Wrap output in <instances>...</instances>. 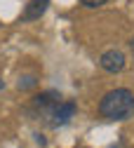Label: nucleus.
Here are the masks:
<instances>
[{
  "label": "nucleus",
  "instance_id": "nucleus-1",
  "mask_svg": "<svg viewBox=\"0 0 134 148\" xmlns=\"http://www.w3.org/2000/svg\"><path fill=\"white\" fill-rule=\"evenodd\" d=\"M99 115L106 120H113V122L134 118V94L125 87L111 89L99 101Z\"/></svg>",
  "mask_w": 134,
  "mask_h": 148
},
{
  "label": "nucleus",
  "instance_id": "nucleus-2",
  "mask_svg": "<svg viewBox=\"0 0 134 148\" xmlns=\"http://www.w3.org/2000/svg\"><path fill=\"white\" fill-rule=\"evenodd\" d=\"M61 103V97L56 94V92H43V94H35L33 101H31V113L38 118V120H45L49 125L52 115H54V110L56 106Z\"/></svg>",
  "mask_w": 134,
  "mask_h": 148
},
{
  "label": "nucleus",
  "instance_id": "nucleus-3",
  "mask_svg": "<svg viewBox=\"0 0 134 148\" xmlns=\"http://www.w3.org/2000/svg\"><path fill=\"white\" fill-rule=\"evenodd\" d=\"M125 54L120 49H108L101 54V59H99V66L106 71V73H120L125 68Z\"/></svg>",
  "mask_w": 134,
  "mask_h": 148
},
{
  "label": "nucleus",
  "instance_id": "nucleus-4",
  "mask_svg": "<svg viewBox=\"0 0 134 148\" xmlns=\"http://www.w3.org/2000/svg\"><path fill=\"white\" fill-rule=\"evenodd\" d=\"M75 110H78V106H75L73 101H61L59 106H56L52 120H49V127H64V125H68L73 120V115H75Z\"/></svg>",
  "mask_w": 134,
  "mask_h": 148
},
{
  "label": "nucleus",
  "instance_id": "nucleus-5",
  "mask_svg": "<svg viewBox=\"0 0 134 148\" xmlns=\"http://www.w3.org/2000/svg\"><path fill=\"white\" fill-rule=\"evenodd\" d=\"M47 7H49V0H31L24 10V14H21V19L24 21H35L47 12Z\"/></svg>",
  "mask_w": 134,
  "mask_h": 148
},
{
  "label": "nucleus",
  "instance_id": "nucleus-6",
  "mask_svg": "<svg viewBox=\"0 0 134 148\" xmlns=\"http://www.w3.org/2000/svg\"><path fill=\"white\" fill-rule=\"evenodd\" d=\"M38 85V80L33 75H24V78H19V89H33Z\"/></svg>",
  "mask_w": 134,
  "mask_h": 148
},
{
  "label": "nucleus",
  "instance_id": "nucleus-7",
  "mask_svg": "<svg viewBox=\"0 0 134 148\" xmlns=\"http://www.w3.org/2000/svg\"><path fill=\"white\" fill-rule=\"evenodd\" d=\"M80 3H82L85 7H101V5L108 3V0H80Z\"/></svg>",
  "mask_w": 134,
  "mask_h": 148
},
{
  "label": "nucleus",
  "instance_id": "nucleus-8",
  "mask_svg": "<svg viewBox=\"0 0 134 148\" xmlns=\"http://www.w3.org/2000/svg\"><path fill=\"white\" fill-rule=\"evenodd\" d=\"M129 49H132V54H134V38L129 40Z\"/></svg>",
  "mask_w": 134,
  "mask_h": 148
},
{
  "label": "nucleus",
  "instance_id": "nucleus-9",
  "mask_svg": "<svg viewBox=\"0 0 134 148\" xmlns=\"http://www.w3.org/2000/svg\"><path fill=\"white\" fill-rule=\"evenodd\" d=\"M113 148H127V146H125V143H122V141H120V143H118V146H113Z\"/></svg>",
  "mask_w": 134,
  "mask_h": 148
},
{
  "label": "nucleus",
  "instance_id": "nucleus-10",
  "mask_svg": "<svg viewBox=\"0 0 134 148\" xmlns=\"http://www.w3.org/2000/svg\"><path fill=\"white\" fill-rule=\"evenodd\" d=\"M3 87H5V82H3V80H0V89H3Z\"/></svg>",
  "mask_w": 134,
  "mask_h": 148
}]
</instances>
